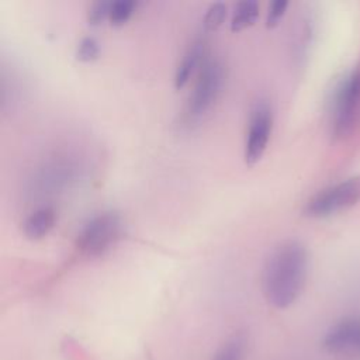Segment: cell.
<instances>
[{
  "label": "cell",
  "instance_id": "1",
  "mask_svg": "<svg viewBox=\"0 0 360 360\" xmlns=\"http://www.w3.org/2000/svg\"><path fill=\"white\" fill-rule=\"evenodd\" d=\"M308 264V252L301 242L287 240L278 245L263 269L262 287L266 301L277 309L291 307L305 287Z\"/></svg>",
  "mask_w": 360,
  "mask_h": 360
},
{
  "label": "cell",
  "instance_id": "14",
  "mask_svg": "<svg viewBox=\"0 0 360 360\" xmlns=\"http://www.w3.org/2000/svg\"><path fill=\"white\" fill-rule=\"evenodd\" d=\"M226 17V6L224 3H214L208 7L204 15V28L207 31H215L224 22Z\"/></svg>",
  "mask_w": 360,
  "mask_h": 360
},
{
  "label": "cell",
  "instance_id": "16",
  "mask_svg": "<svg viewBox=\"0 0 360 360\" xmlns=\"http://www.w3.org/2000/svg\"><path fill=\"white\" fill-rule=\"evenodd\" d=\"M288 7V1L285 0H276L269 6L267 15H266V27L273 28L278 24V21L285 14V10Z\"/></svg>",
  "mask_w": 360,
  "mask_h": 360
},
{
  "label": "cell",
  "instance_id": "15",
  "mask_svg": "<svg viewBox=\"0 0 360 360\" xmlns=\"http://www.w3.org/2000/svg\"><path fill=\"white\" fill-rule=\"evenodd\" d=\"M111 3L112 1H107V0H98L91 3L87 10V21L93 25H97L103 22L105 18H108Z\"/></svg>",
  "mask_w": 360,
  "mask_h": 360
},
{
  "label": "cell",
  "instance_id": "12",
  "mask_svg": "<svg viewBox=\"0 0 360 360\" xmlns=\"http://www.w3.org/2000/svg\"><path fill=\"white\" fill-rule=\"evenodd\" d=\"M138 3L134 0H115L111 3V8H110V15H108V21L111 22V25L120 27L124 25L131 15L134 14V11L136 10Z\"/></svg>",
  "mask_w": 360,
  "mask_h": 360
},
{
  "label": "cell",
  "instance_id": "3",
  "mask_svg": "<svg viewBox=\"0 0 360 360\" xmlns=\"http://www.w3.org/2000/svg\"><path fill=\"white\" fill-rule=\"evenodd\" d=\"M121 228V218L117 212H101L83 226L76 239V249L83 256H100L118 240Z\"/></svg>",
  "mask_w": 360,
  "mask_h": 360
},
{
  "label": "cell",
  "instance_id": "10",
  "mask_svg": "<svg viewBox=\"0 0 360 360\" xmlns=\"http://www.w3.org/2000/svg\"><path fill=\"white\" fill-rule=\"evenodd\" d=\"M259 15V4L255 0H246L238 3L235 7L232 20H231V30L233 32L242 31L255 24Z\"/></svg>",
  "mask_w": 360,
  "mask_h": 360
},
{
  "label": "cell",
  "instance_id": "9",
  "mask_svg": "<svg viewBox=\"0 0 360 360\" xmlns=\"http://www.w3.org/2000/svg\"><path fill=\"white\" fill-rule=\"evenodd\" d=\"M204 42L202 41H194L188 49L186 51L181 62L179 63L176 73H174V87L183 89L195 69L202 65L204 62Z\"/></svg>",
  "mask_w": 360,
  "mask_h": 360
},
{
  "label": "cell",
  "instance_id": "5",
  "mask_svg": "<svg viewBox=\"0 0 360 360\" xmlns=\"http://www.w3.org/2000/svg\"><path fill=\"white\" fill-rule=\"evenodd\" d=\"M360 120V68L353 70L336 91L333 104V132L345 136Z\"/></svg>",
  "mask_w": 360,
  "mask_h": 360
},
{
  "label": "cell",
  "instance_id": "8",
  "mask_svg": "<svg viewBox=\"0 0 360 360\" xmlns=\"http://www.w3.org/2000/svg\"><path fill=\"white\" fill-rule=\"evenodd\" d=\"M55 210L52 207H41L25 218L22 224V232L25 238L38 240L51 232V229L55 226Z\"/></svg>",
  "mask_w": 360,
  "mask_h": 360
},
{
  "label": "cell",
  "instance_id": "4",
  "mask_svg": "<svg viewBox=\"0 0 360 360\" xmlns=\"http://www.w3.org/2000/svg\"><path fill=\"white\" fill-rule=\"evenodd\" d=\"M357 201H360V177L346 179L311 197L304 207V215L325 218L354 205Z\"/></svg>",
  "mask_w": 360,
  "mask_h": 360
},
{
  "label": "cell",
  "instance_id": "13",
  "mask_svg": "<svg viewBox=\"0 0 360 360\" xmlns=\"http://www.w3.org/2000/svg\"><path fill=\"white\" fill-rule=\"evenodd\" d=\"M100 55V44L93 37H83L76 48V58L80 62H93Z\"/></svg>",
  "mask_w": 360,
  "mask_h": 360
},
{
  "label": "cell",
  "instance_id": "6",
  "mask_svg": "<svg viewBox=\"0 0 360 360\" xmlns=\"http://www.w3.org/2000/svg\"><path fill=\"white\" fill-rule=\"evenodd\" d=\"M273 128V112L267 101L259 100L255 103L250 111L249 129L245 141V162L249 166L256 165L269 143Z\"/></svg>",
  "mask_w": 360,
  "mask_h": 360
},
{
  "label": "cell",
  "instance_id": "7",
  "mask_svg": "<svg viewBox=\"0 0 360 360\" xmlns=\"http://www.w3.org/2000/svg\"><path fill=\"white\" fill-rule=\"evenodd\" d=\"M326 352L338 356H360V315L346 316L333 323L322 339Z\"/></svg>",
  "mask_w": 360,
  "mask_h": 360
},
{
  "label": "cell",
  "instance_id": "2",
  "mask_svg": "<svg viewBox=\"0 0 360 360\" xmlns=\"http://www.w3.org/2000/svg\"><path fill=\"white\" fill-rule=\"evenodd\" d=\"M224 79L225 73L222 63L215 58L205 56L186 103L183 121L187 127L198 124L211 111L221 96Z\"/></svg>",
  "mask_w": 360,
  "mask_h": 360
},
{
  "label": "cell",
  "instance_id": "11",
  "mask_svg": "<svg viewBox=\"0 0 360 360\" xmlns=\"http://www.w3.org/2000/svg\"><path fill=\"white\" fill-rule=\"evenodd\" d=\"M245 345V336L242 333H235L221 346V349L215 353V356L211 360H242Z\"/></svg>",
  "mask_w": 360,
  "mask_h": 360
}]
</instances>
